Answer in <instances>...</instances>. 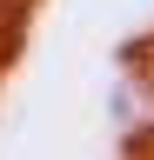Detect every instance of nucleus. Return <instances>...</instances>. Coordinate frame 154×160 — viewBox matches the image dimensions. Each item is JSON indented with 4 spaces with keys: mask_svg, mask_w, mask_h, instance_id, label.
<instances>
[{
    "mask_svg": "<svg viewBox=\"0 0 154 160\" xmlns=\"http://www.w3.org/2000/svg\"><path fill=\"white\" fill-rule=\"evenodd\" d=\"M0 7H20V13H27V7H34V0H0Z\"/></svg>",
    "mask_w": 154,
    "mask_h": 160,
    "instance_id": "f257e3e1",
    "label": "nucleus"
}]
</instances>
